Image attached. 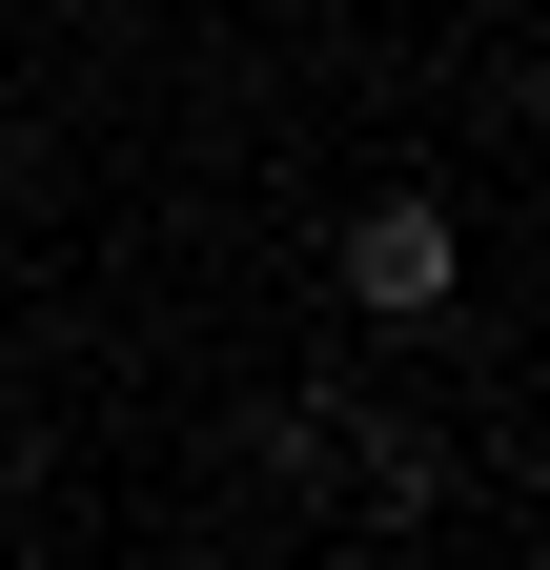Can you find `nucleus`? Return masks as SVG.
<instances>
[{
	"label": "nucleus",
	"instance_id": "nucleus-1",
	"mask_svg": "<svg viewBox=\"0 0 550 570\" xmlns=\"http://www.w3.org/2000/svg\"><path fill=\"white\" fill-rule=\"evenodd\" d=\"M449 285H469V245H449V204H429V184H387L367 225H347V306H367V326H429Z\"/></svg>",
	"mask_w": 550,
	"mask_h": 570
}]
</instances>
